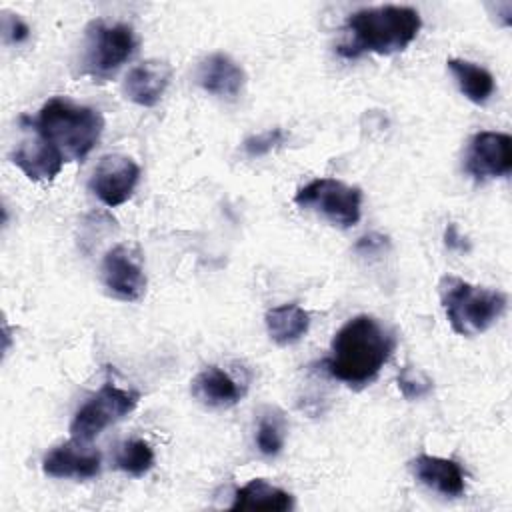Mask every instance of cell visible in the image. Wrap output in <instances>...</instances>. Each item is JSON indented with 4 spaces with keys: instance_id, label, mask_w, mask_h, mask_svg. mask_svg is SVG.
Here are the masks:
<instances>
[{
    "instance_id": "cell-8",
    "label": "cell",
    "mask_w": 512,
    "mask_h": 512,
    "mask_svg": "<svg viewBox=\"0 0 512 512\" xmlns=\"http://www.w3.org/2000/svg\"><path fill=\"white\" fill-rule=\"evenodd\" d=\"M140 180V166L124 154H106L96 164L90 190L108 208H116L130 200Z\"/></svg>"
},
{
    "instance_id": "cell-10",
    "label": "cell",
    "mask_w": 512,
    "mask_h": 512,
    "mask_svg": "<svg viewBox=\"0 0 512 512\" xmlns=\"http://www.w3.org/2000/svg\"><path fill=\"white\" fill-rule=\"evenodd\" d=\"M102 282L114 298L138 302L146 294V274L140 256L124 244L110 248L102 258Z\"/></svg>"
},
{
    "instance_id": "cell-3",
    "label": "cell",
    "mask_w": 512,
    "mask_h": 512,
    "mask_svg": "<svg viewBox=\"0 0 512 512\" xmlns=\"http://www.w3.org/2000/svg\"><path fill=\"white\" fill-rule=\"evenodd\" d=\"M34 124L68 162L84 160L104 130V118L98 110L78 106L66 98H50L40 108Z\"/></svg>"
},
{
    "instance_id": "cell-26",
    "label": "cell",
    "mask_w": 512,
    "mask_h": 512,
    "mask_svg": "<svg viewBox=\"0 0 512 512\" xmlns=\"http://www.w3.org/2000/svg\"><path fill=\"white\" fill-rule=\"evenodd\" d=\"M444 242H446V246H448L450 250H468V248H470V246L466 244V238L460 236L456 224H452V222H450V224L446 226V230H444Z\"/></svg>"
},
{
    "instance_id": "cell-16",
    "label": "cell",
    "mask_w": 512,
    "mask_h": 512,
    "mask_svg": "<svg viewBox=\"0 0 512 512\" xmlns=\"http://www.w3.org/2000/svg\"><path fill=\"white\" fill-rule=\"evenodd\" d=\"M196 82L214 96L234 98L242 92L246 74L228 54L214 52L198 64Z\"/></svg>"
},
{
    "instance_id": "cell-19",
    "label": "cell",
    "mask_w": 512,
    "mask_h": 512,
    "mask_svg": "<svg viewBox=\"0 0 512 512\" xmlns=\"http://www.w3.org/2000/svg\"><path fill=\"white\" fill-rule=\"evenodd\" d=\"M448 70L452 72L460 92L474 104H486L490 100V96L494 94V76L468 60H460V58H450L448 62Z\"/></svg>"
},
{
    "instance_id": "cell-21",
    "label": "cell",
    "mask_w": 512,
    "mask_h": 512,
    "mask_svg": "<svg viewBox=\"0 0 512 512\" xmlns=\"http://www.w3.org/2000/svg\"><path fill=\"white\" fill-rule=\"evenodd\" d=\"M286 420L276 408L262 412L256 430V446L264 456H276L284 448Z\"/></svg>"
},
{
    "instance_id": "cell-18",
    "label": "cell",
    "mask_w": 512,
    "mask_h": 512,
    "mask_svg": "<svg viewBox=\"0 0 512 512\" xmlns=\"http://www.w3.org/2000/svg\"><path fill=\"white\" fill-rule=\"evenodd\" d=\"M266 330L272 342L278 346H290L298 342L310 328V314L298 304H280L266 312Z\"/></svg>"
},
{
    "instance_id": "cell-11",
    "label": "cell",
    "mask_w": 512,
    "mask_h": 512,
    "mask_svg": "<svg viewBox=\"0 0 512 512\" xmlns=\"http://www.w3.org/2000/svg\"><path fill=\"white\" fill-rule=\"evenodd\" d=\"M28 134L18 142L12 152V162L34 182H48L56 178L64 166V156L40 134L36 124L22 116Z\"/></svg>"
},
{
    "instance_id": "cell-5",
    "label": "cell",
    "mask_w": 512,
    "mask_h": 512,
    "mask_svg": "<svg viewBox=\"0 0 512 512\" xmlns=\"http://www.w3.org/2000/svg\"><path fill=\"white\" fill-rule=\"evenodd\" d=\"M138 38L132 26L124 22L108 24L106 20H92L86 26L84 48H82V74L106 80L134 54Z\"/></svg>"
},
{
    "instance_id": "cell-15",
    "label": "cell",
    "mask_w": 512,
    "mask_h": 512,
    "mask_svg": "<svg viewBox=\"0 0 512 512\" xmlns=\"http://www.w3.org/2000/svg\"><path fill=\"white\" fill-rule=\"evenodd\" d=\"M410 470L416 476V480L444 496L456 498L466 490L464 470L452 458L420 454L410 462Z\"/></svg>"
},
{
    "instance_id": "cell-9",
    "label": "cell",
    "mask_w": 512,
    "mask_h": 512,
    "mask_svg": "<svg viewBox=\"0 0 512 512\" xmlns=\"http://www.w3.org/2000/svg\"><path fill=\"white\" fill-rule=\"evenodd\" d=\"M512 170V138L504 132L482 130L470 138L466 172L478 180L504 178Z\"/></svg>"
},
{
    "instance_id": "cell-25",
    "label": "cell",
    "mask_w": 512,
    "mask_h": 512,
    "mask_svg": "<svg viewBox=\"0 0 512 512\" xmlns=\"http://www.w3.org/2000/svg\"><path fill=\"white\" fill-rule=\"evenodd\" d=\"M384 246H388V238L380 236V234H368L364 238H360L354 246L356 252H360L362 256H368V254H376L380 252Z\"/></svg>"
},
{
    "instance_id": "cell-1",
    "label": "cell",
    "mask_w": 512,
    "mask_h": 512,
    "mask_svg": "<svg viewBox=\"0 0 512 512\" xmlns=\"http://www.w3.org/2000/svg\"><path fill=\"white\" fill-rule=\"evenodd\" d=\"M396 348L394 332L370 314L350 318L332 338L326 372L350 388L376 380Z\"/></svg>"
},
{
    "instance_id": "cell-20",
    "label": "cell",
    "mask_w": 512,
    "mask_h": 512,
    "mask_svg": "<svg viewBox=\"0 0 512 512\" xmlns=\"http://www.w3.org/2000/svg\"><path fill=\"white\" fill-rule=\"evenodd\" d=\"M114 466L134 478L144 476L154 466V450L142 438L124 440L116 446Z\"/></svg>"
},
{
    "instance_id": "cell-13",
    "label": "cell",
    "mask_w": 512,
    "mask_h": 512,
    "mask_svg": "<svg viewBox=\"0 0 512 512\" xmlns=\"http://www.w3.org/2000/svg\"><path fill=\"white\" fill-rule=\"evenodd\" d=\"M172 80V66L166 60L150 58L134 66L124 80V94L138 106H156Z\"/></svg>"
},
{
    "instance_id": "cell-12",
    "label": "cell",
    "mask_w": 512,
    "mask_h": 512,
    "mask_svg": "<svg viewBox=\"0 0 512 512\" xmlns=\"http://www.w3.org/2000/svg\"><path fill=\"white\" fill-rule=\"evenodd\" d=\"M102 456L96 448L88 446V442H80L76 438L54 446L42 460L44 474L52 478H76L88 480L100 474Z\"/></svg>"
},
{
    "instance_id": "cell-2",
    "label": "cell",
    "mask_w": 512,
    "mask_h": 512,
    "mask_svg": "<svg viewBox=\"0 0 512 512\" xmlns=\"http://www.w3.org/2000/svg\"><path fill=\"white\" fill-rule=\"evenodd\" d=\"M422 28V18L412 6H372L352 12L344 24V40L336 52L358 58L366 52L390 56L406 50Z\"/></svg>"
},
{
    "instance_id": "cell-22",
    "label": "cell",
    "mask_w": 512,
    "mask_h": 512,
    "mask_svg": "<svg viewBox=\"0 0 512 512\" xmlns=\"http://www.w3.org/2000/svg\"><path fill=\"white\" fill-rule=\"evenodd\" d=\"M396 382L406 400H422V398L430 396L434 390L432 378L426 372H422L420 368H412V366H404L398 372Z\"/></svg>"
},
{
    "instance_id": "cell-4",
    "label": "cell",
    "mask_w": 512,
    "mask_h": 512,
    "mask_svg": "<svg viewBox=\"0 0 512 512\" xmlns=\"http://www.w3.org/2000/svg\"><path fill=\"white\" fill-rule=\"evenodd\" d=\"M438 290L446 318L460 336H476L488 330L504 314L508 302L504 292L474 286L458 276H444Z\"/></svg>"
},
{
    "instance_id": "cell-24",
    "label": "cell",
    "mask_w": 512,
    "mask_h": 512,
    "mask_svg": "<svg viewBox=\"0 0 512 512\" xmlns=\"http://www.w3.org/2000/svg\"><path fill=\"white\" fill-rule=\"evenodd\" d=\"M2 34H4L6 42L22 44L30 38V26L20 16L4 12V16H2Z\"/></svg>"
},
{
    "instance_id": "cell-6",
    "label": "cell",
    "mask_w": 512,
    "mask_h": 512,
    "mask_svg": "<svg viewBox=\"0 0 512 512\" xmlns=\"http://www.w3.org/2000/svg\"><path fill=\"white\" fill-rule=\"evenodd\" d=\"M294 202L322 214L334 226L352 228L360 220L362 190L336 178H316L296 192Z\"/></svg>"
},
{
    "instance_id": "cell-17",
    "label": "cell",
    "mask_w": 512,
    "mask_h": 512,
    "mask_svg": "<svg viewBox=\"0 0 512 512\" xmlns=\"http://www.w3.org/2000/svg\"><path fill=\"white\" fill-rule=\"evenodd\" d=\"M294 506L290 492L266 482L264 478H254L236 490L232 510H272L286 512Z\"/></svg>"
},
{
    "instance_id": "cell-7",
    "label": "cell",
    "mask_w": 512,
    "mask_h": 512,
    "mask_svg": "<svg viewBox=\"0 0 512 512\" xmlns=\"http://www.w3.org/2000/svg\"><path fill=\"white\" fill-rule=\"evenodd\" d=\"M140 400L134 390L118 388L106 382L94 396H90L74 414L70 422V436L80 442H90L104 428L128 416Z\"/></svg>"
},
{
    "instance_id": "cell-14",
    "label": "cell",
    "mask_w": 512,
    "mask_h": 512,
    "mask_svg": "<svg viewBox=\"0 0 512 512\" xmlns=\"http://www.w3.org/2000/svg\"><path fill=\"white\" fill-rule=\"evenodd\" d=\"M190 390L206 408H230L246 394V382L220 366H206L194 376Z\"/></svg>"
},
{
    "instance_id": "cell-23",
    "label": "cell",
    "mask_w": 512,
    "mask_h": 512,
    "mask_svg": "<svg viewBox=\"0 0 512 512\" xmlns=\"http://www.w3.org/2000/svg\"><path fill=\"white\" fill-rule=\"evenodd\" d=\"M286 140V132L282 128H270L264 130L260 134H252L242 142V150L250 156V158H258V156H266L272 150H276L278 146H282Z\"/></svg>"
}]
</instances>
